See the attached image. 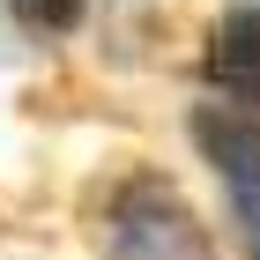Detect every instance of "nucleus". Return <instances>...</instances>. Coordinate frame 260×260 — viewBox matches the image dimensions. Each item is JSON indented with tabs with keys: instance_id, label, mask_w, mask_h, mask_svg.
<instances>
[{
	"instance_id": "3",
	"label": "nucleus",
	"mask_w": 260,
	"mask_h": 260,
	"mask_svg": "<svg viewBox=\"0 0 260 260\" xmlns=\"http://www.w3.org/2000/svg\"><path fill=\"white\" fill-rule=\"evenodd\" d=\"M208 82L223 89V104L260 112V0L223 8L216 38H208Z\"/></svg>"
},
{
	"instance_id": "4",
	"label": "nucleus",
	"mask_w": 260,
	"mask_h": 260,
	"mask_svg": "<svg viewBox=\"0 0 260 260\" xmlns=\"http://www.w3.org/2000/svg\"><path fill=\"white\" fill-rule=\"evenodd\" d=\"M15 15L30 22V30H52V38H60V30L82 22V0H15Z\"/></svg>"
},
{
	"instance_id": "1",
	"label": "nucleus",
	"mask_w": 260,
	"mask_h": 260,
	"mask_svg": "<svg viewBox=\"0 0 260 260\" xmlns=\"http://www.w3.org/2000/svg\"><path fill=\"white\" fill-rule=\"evenodd\" d=\"M104 260H216L208 223L186 208V193L164 171H126L104 193Z\"/></svg>"
},
{
	"instance_id": "2",
	"label": "nucleus",
	"mask_w": 260,
	"mask_h": 260,
	"mask_svg": "<svg viewBox=\"0 0 260 260\" xmlns=\"http://www.w3.org/2000/svg\"><path fill=\"white\" fill-rule=\"evenodd\" d=\"M193 149L208 156V171L223 179L238 253L260 260V112H238V104H201V112H193Z\"/></svg>"
}]
</instances>
